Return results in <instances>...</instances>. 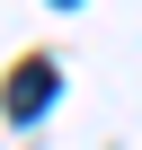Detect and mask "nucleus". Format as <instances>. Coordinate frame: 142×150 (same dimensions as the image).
<instances>
[{
	"label": "nucleus",
	"instance_id": "2",
	"mask_svg": "<svg viewBox=\"0 0 142 150\" xmlns=\"http://www.w3.org/2000/svg\"><path fill=\"white\" fill-rule=\"evenodd\" d=\"M62 9H71V0H62Z\"/></svg>",
	"mask_w": 142,
	"mask_h": 150
},
{
	"label": "nucleus",
	"instance_id": "1",
	"mask_svg": "<svg viewBox=\"0 0 142 150\" xmlns=\"http://www.w3.org/2000/svg\"><path fill=\"white\" fill-rule=\"evenodd\" d=\"M44 106H53V62H18V71H9V115L36 124Z\"/></svg>",
	"mask_w": 142,
	"mask_h": 150
}]
</instances>
